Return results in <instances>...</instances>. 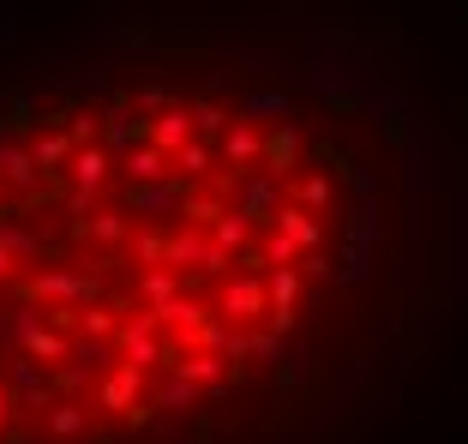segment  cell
Masks as SVG:
<instances>
[{"mask_svg":"<svg viewBox=\"0 0 468 444\" xmlns=\"http://www.w3.org/2000/svg\"><path fill=\"white\" fill-rule=\"evenodd\" d=\"M133 252L144 270H168V228H138L133 235Z\"/></svg>","mask_w":468,"mask_h":444,"instance_id":"23","label":"cell"},{"mask_svg":"<svg viewBox=\"0 0 468 444\" xmlns=\"http://www.w3.org/2000/svg\"><path fill=\"white\" fill-rule=\"evenodd\" d=\"M156 415H163V408L144 396V403H133V408L121 415V427H126V432H151V427H156Z\"/></svg>","mask_w":468,"mask_h":444,"instance_id":"31","label":"cell"},{"mask_svg":"<svg viewBox=\"0 0 468 444\" xmlns=\"http://www.w3.org/2000/svg\"><path fill=\"white\" fill-rule=\"evenodd\" d=\"M138 294H144L151 312H156V306H168V301L186 294V277H180V270H138Z\"/></svg>","mask_w":468,"mask_h":444,"instance_id":"17","label":"cell"},{"mask_svg":"<svg viewBox=\"0 0 468 444\" xmlns=\"http://www.w3.org/2000/svg\"><path fill=\"white\" fill-rule=\"evenodd\" d=\"M175 378H186V385H222V378H229V361H222V354H193V348H186V361L175 366Z\"/></svg>","mask_w":468,"mask_h":444,"instance_id":"19","label":"cell"},{"mask_svg":"<svg viewBox=\"0 0 468 444\" xmlns=\"http://www.w3.org/2000/svg\"><path fill=\"white\" fill-rule=\"evenodd\" d=\"M301 156H306V139H301L294 121H282V126L264 132V174H271V181H289L294 168H301Z\"/></svg>","mask_w":468,"mask_h":444,"instance_id":"8","label":"cell"},{"mask_svg":"<svg viewBox=\"0 0 468 444\" xmlns=\"http://www.w3.org/2000/svg\"><path fill=\"white\" fill-rule=\"evenodd\" d=\"M301 277H331V259H324V252H306V259H301Z\"/></svg>","mask_w":468,"mask_h":444,"instance_id":"34","label":"cell"},{"mask_svg":"<svg viewBox=\"0 0 468 444\" xmlns=\"http://www.w3.org/2000/svg\"><path fill=\"white\" fill-rule=\"evenodd\" d=\"M331 198H336V186H331V174H301V181H294V205L306 210V217H324V210H331Z\"/></svg>","mask_w":468,"mask_h":444,"instance_id":"18","label":"cell"},{"mask_svg":"<svg viewBox=\"0 0 468 444\" xmlns=\"http://www.w3.org/2000/svg\"><path fill=\"white\" fill-rule=\"evenodd\" d=\"M276 385H289V390L306 385V366H301V361H282V366H276Z\"/></svg>","mask_w":468,"mask_h":444,"instance_id":"33","label":"cell"},{"mask_svg":"<svg viewBox=\"0 0 468 444\" xmlns=\"http://www.w3.org/2000/svg\"><path fill=\"white\" fill-rule=\"evenodd\" d=\"M186 109H193V126H198V139H205V144H210V139H229V126L240 121V114H229L217 97H193Z\"/></svg>","mask_w":468,"mask_h":444,"instance_id":"16","label":"cell"},{"mask_svg":"<svg viewBox=\"0 0 468 444\" xmlns=\"http://www.w3.org/2000/svg\"><path fill=\"white\" fill-rule=\"evenodd\" d=\"M193 139H198V126H193V109H180V102H175L168 114H156V151H163L168 163H175V156L186 151Z\"/></svg>","mask_w":468,"mask_h":444,"instance_id":"9","label":"cell"},{"mask_svg":"<svg viewBox=\"0 0 468 444\" xmlns=\"http://www.w3.org/2000/svg\"><path fill=\"white\" fill-rule=\"evenodd\" d=\"M205 259H210V240L198 228H168V270L186 277V264H193L198 277H205Z\"/></svg>","mask_w":468,"mask_h":444,"instance_id":"10","label":"cell"},{"mask_svg":"<svg viewBox=\"0 0 468 444\" xmlns=\"http://www.w3.org/2000/svg\"><path fill=\"white\" fill-rule=\"evenodd\" d=\"M30 156H37L42 174H67L79 144H72V132H42V139H30Z\"/></svg>","mask_w":468,"mask_h":444,"instance_id":"13","label":"cell"},{"mask_svg":"<svg viewBox=\"0 0 468 444\" xmlns=\"http://www.w3.org/2000/svg\"><path fill=\"white\" fill-rule=\"evenodd\" d=\"M156 319H163V331H175L180 343L193 348L198 336L210 331V324L222 319V306H210V301H198V294H180V301H168V306H156Z\"/></svg>","mask_w":468,"mask_h":444,"instance_id":"4","label":"cell"},{"mask_svg":"<svg viewBox=\"0 0 468 444\" xmlns=\"http://www.w3.org/2000/svg\"><path fill=\"white\" fill-rule=\"evenodd\" d=\"M247 354H259V361H276V366H282V336H271V331L259 324V331H247Z\"/></svg>","mask_w":468,"mask_h":444,"instance_id":"30","label":"cell"},{"mask_svg":"<svg viewBox=\"0 0 468 444\" xmlns=\"http://www.w3.org/2000/svg\"><path fill=\"white\" fill-rule=\"evenodd\" d=\"M84 427H90V415H84V403H60L55 415H48V432H55V439H79Z\"/></svg>","mask_w":468,"mask_h":444,"instance_id":"26","label":"cell"},{"mask_svg":"<svg viewBox=\"0 0 468 444\" xmlns=\"http://www.w3.org/2000/svg\"><path fill=\"white\" fill-rule=\"evenodd\" d=\"M18 415H25V408H18V390H13V385H0V439L18 427Z\"/></svg>","mask_w":468,"mask_h":444,"instance_id":"32","label":"cell"},{"mask_svg":"<svg viewBox=\"0 0 468 444\" xmlns=\"http://www.w3.org/2000/svg\"><path fill=\"white\" fill-rule=\"evenodd\" d=\"M222 319L259 331V324L271 319V289H264V277H229L222 282Z\"/></svg>","mask_w":468,"mask_h":444,"instance_id":"2","label":"cell"},{"mask_svg":"<svg viewBox=\"0 0 468 444\" xmlns=\"http://www.w3.org/2000/svg\"><path fill=\"white\" fill-rule=\"evenodd\" d=\"M121 312H114V306L109 301H102V306H84V324H79V336H84V343H114V336H121Z\"/></svg>","mask_w":468,"mask_h":444,"instance_id":"22","label":"cell"},{"mask_svg":"<svg viewBox=\"0 0 468 444\" xmlns=\"http://www.w3.org/2000/svg\"><path fill=\"white\" fill-rule=\"evenodd\" d=\"M42 324L60 336H72L79 343V324H84V306H42Z\"/></svg>","mask_w":468,"mask_h":444,"instance_id":"28","label":"cell"},{"mask_svg":"<svg viewBox=\"0 0 468 444\" xmlns=\"http://www.w3.org/2000/svg\"><path fill=\"white\" fill-rule=\"evenodd\" d=\"M222 163H229V174H240V181L264 174V132L252 121H234L229 139H222Z\"/></svg>","mask_w":468,"mask_h":444,"instance_id":"6","label":"cell"},{"mask_svg":"<svg viewBox=\"0 0 468 444\" xmlns=\"http://www.w3.org/2000/svg\"><path fill=\"white\" fill-rule=\"evenodd\" d=\"M163 415H198V385H186V378H163L151 396Z\"/></svg>","mask_w":468,"mask_h":444,"instance_id":"21","label":"cell"},{"mask_svg":"<svg viewBox=\"0 0 468 444\" xmlns=\"http://www.w3.org/2000/svg\"><path fill=\"white\" fill-rule=\"evenodd\" d=\"M144 378H151V373H138V366H126V361L114 366L109 378H97V415L121 420L133 403H144Z\"/></svg>","mask_w":468,"mask_h":444,"instance_id":"7","label":"cell"},{"mask_svg":"<svg viewBox=\"0 0 468 444\" xmlns=\"http://www.w3.org/2000/svg\"><path fill=\"white\" fill-rule=\"evenodd\" d=\"M210 240H217L222 252H234V259H240V252L252 247V222H247V217H222L217 228H210Z\"/></svg>","mask_w":468,"mask_h":444,"instance_id":"24","label":"cell"},{"mask_svg":"<svg viewBox=\"0 0 468 444\" xmlns=\"http://www.w3.org/2000/svg\"><path fill=\"white\" fill-rule=\"evenodd\" d=\"M13 336H18V348H25V361H37V366H55V373H60V366L72 361V336L48 331L30 306H18V312H13Z\"/></svg>","mask_w":468,"mask_h":444,"instance_id":"1","label":"cell"},{"mask_svg":"<svg viewBox=\"0 0 468 444\" xmlns=\"http://www.w3.org/2000/svg\"><path fill=\"white\" fill-rule=\"evenodd\" d=\"M234 217H247L252 228H271V235H276V217H282V181H271V174L240 181V193H234Z\"/></svg>","mask_w":468,"mask_h":444,"instance_id":"3","label":"cell"},{"mask_svg":"<svg viewBox=\"0 0 468 444\" xmlns=\"http://www.w3.org/2000/svg\"><path fill=\"white\" fill-rule=\"evenodd\" d=\"M42 168L37 156H30V144H0V186H25V193H37Z\"/></svg>","mask_w":468,"mask_h":444,"instance_id":"11","label":"cell"},{"mask_svg":"<svg viewBox=\"0 0 468 444\" xmlns=\"http://www.w3.org/2000/svg\"><path fill=\"white\" fill-rule=\"evenodd\" d=\"M175 174H186V181H198V174H210V144H205V139H193L186 151L175 156Z\"/></svg>","mask_w":468,"mask_h":444,"instance_id":"27","label":"cell"},{"mask_svg":"<svg viewBox=\"0 0 468 444\" xmlns=\"http://www.w3.org/2000/svg\"><path fill=\"white\" fill-rule=\"evenodd\" d=\"M276 235H289L301 252H318V240H324V228H318V217H306L301 205H282V217H276Z\"/></svg>","mask_w":468,"mask_h":444,"instance_id":"15","label":"cell"},{"mask_svg":"<svg viewBox=\"0 0 468 444\" xmlns=\"http://www.w3.org/2000/svg\"><path fill=\"white\" fill-rule=\"evenodd\" d=\"M0 217H6V186H0Z\"/></svg>","mask_w":468,"mask_h":444,"instance_id":"37","label":"cell"},{"mask_svg":"<svg viewBox=\"0 0 468 444\" xmlns=\"http://www.w3.org/2000/svg\"><path fill=\"white\" fill-rule=\"evenodd\" d=\"M259 114H282V121H289V97H282V90H252L240 121H259Z\"/></svg>","mask_w":468,"mask_h":444,"instance_id":"29","label":"cell"},{"mask_svg":"<svg viewBox=\"0 0 468 444\" xmlns=\"http://www.w3.org/2000/svg\"><path fill=\"white\" fill-rule=\"evenodd\" d=\"M13 264H18V259H13L6 247H0V277H13Z\"/></svg>","mask_w":468,"mask_h":444,"instance_id":"36","label":"cell"},{"mask_svg":"<svg viewBox=\"0 0 468 444\" xmlns=\"http://www.w3.org/2000/svg\"><path fill=\"white\" fill-rule=\"evenodd\" d=\"M0 444H30V427H13V432H6Z\"/></svg>","mask_w":468,"mask_h":444,"instance_id":"35","label":"cell"},{"mask_svg":"<svg viewBox=\"0 0 468 444\" xmlns=\"http://www.w3.org/2000/svg\"><path fill=\"white\" fill-rule=\"evenodd\" d=\"M109 168H114V156L102 151V144H90V151H79L72 156V186H79V193H102V186H109Z\"/></svg>","mask_w":468,"mask_h":444,"instance_id":"12","label":"cell"},{"mask_svg":"<svg viewBox=\"0 0 468 444\" xmlns=\"http://www.w3.org/2000/svg\"><path fill=\"white\" fill-rule=\"evenodd\" d=\"M67 240L72 247L121 252V240H133V222H126V210H97V217H84V222H67Z\"/></svg>","mask_w":468,"mask_h":444,"instance_id":"5","label":"cell"},{"mask_svg":"<svg viewBox=\"0 0 468 444\" xmlns=\"http://www.w3.org/2000/svg\"><path fill=\"white\" fill-rule=\"evenodd\" d=\"M222 217H234V205H222V198H210V193H193L180 205V228H217Z\"/></svg>","mask_w":468,"mask_h":444,"instance_id":"20","label":"cell"},{"mask_svg":"<svg viewBox=\"0 0 468 444\" xmlns=\"http://www.w3.org/2000/svg\"><path fill=\"white\" fill-rule=\"evenodd\" d=\"M121 168H126V181H133V186H163L168 174H175V163H168V156L156 151V144H144V151H133V156H126Z\"/></svg>","mask_w":468,"mask_h":444,"instance_id":"14","label":"cell"},{"mask_svg":"<svg viewBox=\"0 0 468 444\" xmlns=\"http://www.w3.org/2000/svg\"><path fill=\"white\" fill-rule=\"evenodd\" d=\"M0 247L13 252V259H42V235L18 228V222H0Z\"/></svg>","mask_w":468,"mask_h":444,"instance_id":"25","label":"cell"}]
</instances>
